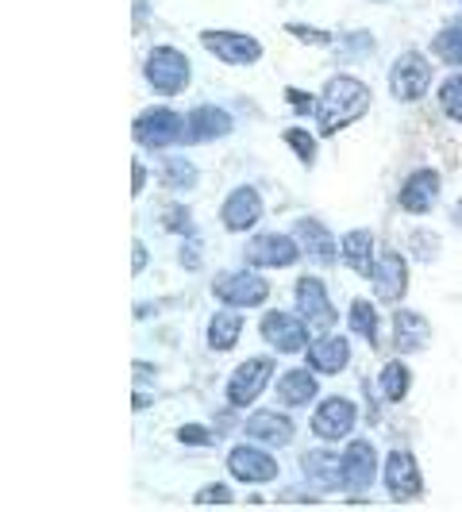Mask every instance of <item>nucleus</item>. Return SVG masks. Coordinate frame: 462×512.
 Returning a JSON list of instances; mask_svg holds the SVG:
<instances>
[{
	"instance_id": "423d86ee",
	"label": "nucleus",
	"mask_w": 462,
	"mask_h": 512,
	"mask_svg": "<svg viewBox=\"0 0 462 512\" xmlns=\"http://www.w3.org/2000/svg\"><path fill=\"white\" fill-rule=\"evenodd\" d=\"M432 89V62L420 51H405L389 70V97L401 104H416Z\"/></svg>"
},
{
	"instance_id": "f8f14e48",
	"label": "nucleus",
	"mask_w": 462,
	"mask_h": 512,
	"mask_svg": "<svg viewBox=\"0 0 462 512\" xmlns=\"http://www.w3.org/2000/svg\"><path fill=\"white\" fill-rule=\"evenodd\" d=\"M385 493L393 497V501H416L420 493H424V470H420V462L412 451L405 447H397V451H389L385 455Z\"/></svg>"
},
{
	"instance_id": "58836bf2",
	"label": "nucleus",
	"mask_w": 462,
	"mask_h": 512,
	"mask_svg": "<svg viewBox=\"0 0 462 512\" xmlns=\"http://www.w3.org/2000/svg\"><path fill=\"white\" fill-rule=\"evenodd\" d=\"M147 262H151V251H147V243H139V239H135V247H131V274L139 278V274L147 270Z\"/></svg>"
},
{
	"instance_id": "4c0bfd02",
	"label": "nucleus",
	"mask_w": 462,
	"mask_h": 512,
	"mask_svg": "<svg viewBox=\"0 0 462 512\" xmlns=\"http://www.w3.org/2000/svg\"><path fill=\"white\" fill-rule=\"evenodd\" d=\"M282 97L289 101V108H297V116H316V97L305 93V89H293V85H289Z\"/></svg>"
},
{
	"instance_id": "39448f33",
	"label": "nucleus",
	"mask_w": 462,
	"mask_h": 512,
	"mask_svg": "<svg viewBox=\"0 0 462 512\" xmlns=\"http://www.w3.org/2000/svg\"><path fill=\"white\" fill-rule=\"evenodd\" d=\"M258 335L278 351V355H305L308 343H312V328L305 324V316L297 312H282V308H270L262 320H258Z\"/></svg>"
},
{
	"instance_id": "f03ea898",
	"label": "nucleus",
	"mask_w": 462,
	"mask_h": 512,
	"mask_svg": "<svg viewBox=\"0 0 462 512\" xmlns=\"http://www.w3.org/2000/svg\"><path fill=\"white\" fill-rule=\"evenodd\" d=\"M143 77H147L151 93L174 101V97H181V93L189 89V81H193V66H189L185 51L158 43V47H151L147 62H143Z\"/></svg>"
},
{
	"instance_id": "473e14b6",
	"label": "nucleus",
	"mask_w": 462,
	"mask_h": 512,
	"mask_svg": "<svg viewBox=\"0 0 462 512\" xmlns=\"http://www.w3.org/2000/svg\"><path fill=\"white\" fill-rule=\"evenodd\" d=\"M162 228L170 231V235H197L193 231V212H189V205H170L166 212H162Z\"/></svg>"
},
{
	"instance_id": "f3484780",
	"label": "nucleus",
	"mask_w": 462,
	"mask_h": 512,
	"mask_svg": "<svg viewBox=\"0 0 462 512\" xmlns=\"http://www.w3.org/2000/svg\"><path fill=\"white\" fill-rule=\"evenodd\" d=\"M258 220H262V193L255 185H235L220 205V224L239 235V231L255 228Z\"/></svg>"
},
{
	"instance_id": "e433bc0d",
	"label": "nucleus",
	"mask_w": 462,
	"mask_h": 512,
	"mask_svg": "<svg viewBox=\"0 0 462 512\" xmlns=\"http://www.w3.org/2000/svg\"><path fill=\"white\" fill-rule=\"evenodd\" d=\"M201 255H205V243H201L197 235H185V239H181V255H178L181 266H185V270H197V266H201Z\"/></svg>"
},
{
	"instance_id": "a19ab883",
	"label": "nucleus",
	"mask_w": 462,
	"mask_h": 512,
	"mask_svg": "<svg viewBox=\"0 0 462 512\" xmlns=\"http://www.w3.org/2000/svg\"><path fill=\"white\" fill-rule=\"evenodd\" d=\"M143 189H147V166L135 158V162H131V197H139Z\"/></svg>"
},
{
	"instance_id": "7c9ffc66",
	"label": "nucleus",
	"mask_w": 462,
	"mask_h": 512,
	"mask_svg": "<svg viewBox=\"0 0 462 512\" xmlns=\"http://www.w3.org/2000/svg\"><path fill=\"white\" fill-rule=\"evenodd\" d=\"M436 101H439V112L447 120L462 124V74H447V81H439Z\"/></svg>"
},
{
	"instance_id": "b1692460",
	"label": "nucleus",
	"mask_w": 462,
	"mask_h": 512,
	"mask_svg": "<svg viewBox=\"0 0 462 512\" xmlns=\"http://www.w3.org/2000/svg\"><path fill=\"white\" fill-rule=\"evenodd\" d=\"M320 374L308 366V370H285L278 385H274V393H278V401H282L285 409H305L316 401V393H320V382H316Z\"/></svg>"
},
{
	"instance_id": "5701e85b",
	"label": "nucleus",
	"mask_w": 462,
	"mask_h": 512,
	"mask_svg": "<svg viewBox=\"0 0 462 512\" xmlns=\"http://www.w3.org/2000/svg\"><path fill=\"white\" fill-rule=\"evenodd\" d=\"M305 482L308 486H316L320 493H332V489L343 486V455H335V451H305Z\"/></svg>"
},
{
	"instance_id": "cd10ccee",
	"label": "nucleus",
	"mask_w": 462,
	"mask_h": 512,
	"mask_svg": "<svg viewBox=\"0 0 462 512\" xmlns=\"http://www.w3.org/2000/svg\"><path fill=\"white\" fill-rule=\"evenodd\" d=\"M347 324H351V332L359 335L362 343L378 347V328H382V320H378V308L370 305V301L355 297V301H351V308H347Z\"/></svg>"
},
{
	"instance_id": "c85d7f7f",
	"label": "nucleus",
	"mask_w": 462,
	"mask_h": 512,
	"mask_svg": "<svg viewBox=\"0 0 462 512\" xmlns=\"http://www.w3.org/2000/svg\"><path fill=\"white\" fill-rule=\"evenodd\" d=\"M197 166L189 162V158H166L162 162V185L166 189H174V193H189V189H197Z\"/></svg>"
},
{
	"instance_id": "f704fd0d",
	"label": "nucleus",
	"mask_w": 462,
	"mask_h": 512,
	"mask_svg": "<svg viewBox=\"0 0 462 512\" xmlns=\"http://www.w3.org/2000/svg\"><path fill=\"white\" fill-rule=\"evenodd\" d=\"M282 31L293 35V39H301V43H312V47H328V43H332L328 31H316V27H305V24H285Z\"/></svg>"
},
{
	"instance_id": "4468645a",
	"label": "nucleus",
	"mask_w": 462,
	"mask_h": 512,
	"mask_svg": "<svg viewBox=\"0 0 462 512\" xmlns=\"http://www.w3.org/2000/svg\"><path fill=\"white\" fill-rule=\"evenodd\" d=\"M293 297H297V312L305 316V324L312 328V332H328V328H335V305H332V297H328V285L320 282L316 274L297 278Z\"/></svg>"
},
{
	"instance_id": "dca6fc26",
	"label": "nucleus",
	"mask_w": 462,
	"mask_h": 512,
	"mask_svg": "<svg viewBox=\"0 0 462 512\" xmlns=\"http://www.w3.org/2000/svg\"><path fill=\"white\" fill-rule=\"evenodd\" d=\"M378 478V447L370 439H351L343 451V489H351V497H362Z\"/></svg>"
},
{
	"instance_id": "2eb2a0df",
	"label": "nucleus",
	"mask_w": 462,
	"mask_h": 512,
	"mask_svg": "<svg viewBox=\"0 0 462 512\" xmlns=\"http://www.w3.org/2000/svg\"><path fill=\"white\" fill-rule=\"evenodd\" d=\"M439 193H443L439 170L420 166V170H412L409 178H405L401 193H397V205H401V212H409V216H428L439 205Z\"/></svg>"
},
{
	"instance_id": "72a5a7b5",
	"label": "nucleus",
	"mask_w": 462,
	"mask_h": 512,
	"mask_svg": "<svg viewBox=\"0 0 462 512\" xmlns=\"http://www.w3.org/2000/svg\"><path fill=\"white\" fill-rule=\"evenodd\" d=\"M193 501H197V505H228V501H235V493H231V486H224V482H212V486L197 489Z\"/></svg>"
},
{
	"instance_id": "9d476101",
	"label": "nucleus",
	"mask_w": 462,
	"mask_h": 512,
	"mask_svg": "<svg viewBox=\"0 0 462 512\" xmlns=\"http://www.w3.org/2000/svg\"><path fill=\"white\" fill-rule=\"evenodd\" d=\"M355 424H359V405H355L351 397H324V401L312 409V420H308L312 436L324 439V443L351 439Z\"/></svg>"
},
{
	"instance_id": "6ab92c4d",
	"label": "nucleus",
	"mask_w": 462,
	"mask_h": 512,
	"mask_svg": "<svg viewBox=\"0 0 462 512\" xmlns=\"http://www.w3.org/2000/svg\"><path fill=\"white\" fill-rule=\"evenodd\" d=\"M305 355H308V366H312L320 378H335V374H343L347 362H351V343H347V335L320 332L308 343Z\"/></svg>"
},
{
	"instance_id": "c756f323",
	"label": "nucleus",
	"mask_w": 462,
	"mask_h": 512,
	"mask_svg": "<svg viewBox=\"0 0 462 512\" xmlns=\"http://www.w3.org/2000/svg\"><path fill=\"white\" fill-rule=\"evenodd\" d=\"M432 51H436L439 62H447V66L462 70V24H451V27H443V31H436Z\"/></svg>"
},
{
	"instance_id": "c9c22d12",
	"label": "nucleus",
	"mask_w": 462,
	"mask_h": 512,
	"mask_svg": "<svg viewBox=\"0 0 462 512\" xmlns=\"http://www.w3.org/2000/svg\"><path fill=\"white\" fill-rule=\"evenodd\" d=\"M174 439L185 443V447H208V443H212V432H208L205 424H181L178 432H174Z\"/></svg>"
},
{
	"instance_id": "37998d69",
	"label": "nucleus",
	"mask_w": 462,
	"mask_h": 512,
	"mask_svg": "<svg viewBox=\"0 0 462 512\" xmlns=\"http://www.w3.org/2000/svg\"><path fill=\"white\" fill-rule=\"evenodd\" d=\"M147 405H151V397H147V393H135V412L147 409Z\"/></svg>"
},
{
	"instance_id": "ea45409f",
	"label": "nucleus",
	"mask_w": 462,
	"mask_h": 512,
	"mask_svg": "<svg viewBox=\"0 0 462 512\" xmlns=\"http://www.w3.org/2000/svg\"><path fill=\"white\" fill-rule=\"evenodd\" d=\"M320 497H324V493H320L316 486L312 489H282V493H278V501H320Z\"/></svg>"
},
{
	"instance_id": "6e6552de",
	"label": "nucleus",
	"mask_w": 462,
	"mask_h": 512,
	"mask_svg": "<svg viewBox=\"0 0 462 512\" xmlns=\"http://www.w3.org/2000/svg\"><path fill=\"white\" fill-rule=\"evenodd\" d=\"M201 47L224 66H255V62H262V43L247 31L212 27V31H201Z\"/></svg>"
},
{
	"instance_id": "a878e982",
	"label": "nucleus",
	"mask_w": 462,
	"mask_h": 512,
	"mask_svg": "<svg viewBox=\"0 0 462 512\" xmlns=\"http://www.w3.org/2000/svg\"><path fill=\"white\" fill-rule=\"evenodd\" d=\"M243 328H247V324H243V316H239V308H220V312H212V316H208V347H212V351H220V355H224V351H235V347H239V339H243Z\"/></svg>"
},
{
	"instance_id": "aec40b11",
	"label": "nucleus",
	"mask_w": 462,
	"mask_h": 512,
	"mask_svg": "<svg viewBox=\"0 0 462 512\" xmlns=\"http://www.w3.org/2000/svg\"><path fill=\"white\" fill-rule=\"evenodd\" d=\"M243 432H247V439L262 443V447H289L293 436H297V424H293L285 412L258 409L243 420Z\"/></svg>"
},
{
	"instance_id": "9b49d317",
	"label": "nucleus",
	"mask_w": 462,
	"mask_h": 512,
	"mask_svg": "<svg viewBox=\"0 0 462 512\" xmlns=\"http://www.w3.org/2000/svg\"><path fill=\"white\" fill-rule=\"evenodd\" d=\"M228 474L243 486H266L278 478V459L270 451H262L255 439L251 443H235L228 451Z\"/></svg>"
},
{
	"instance_id": "1a4fd4ad",
	"label": "nucleus",
	"mask_w": 462,
	"mask_h": 512,
	"mask_svg": "<svg viewBox=\"0 0 462 512\" xmlns=\"http://www.w3.org/2000/svg\"><path fill=\"white\" fill-rule=\"evenodd\" d=\"M243 258L255 270L258 266L262 270H289L301 258V243H297V235H285V231H262L243 247Z\"/></svg>"
},
{
	"instance_id": "393cba45",
	"label": "nucleus",
	"mask_w": 462,
	"mask_h": 512,
	"mask_svg": "<svg viewBox=\"0 0 462 512\" xmlns=\"http://www.w3.org/2000/svg\"><path fill=\"white\" fill-rule=\"evenodd\" d=\"M339 258H343V266L347 270H355L362 278H370L374 274V231L370 228H355L343 235V243H339Z\"/></svg>"
},
{
	"instance_id": "a211bd4d",
	"label": "nucleus",
	"mask_w": 462,
	"mask_h": 512,
	"mask_svg": "<svg viewBox=\"0 0 462 512\" xmlns=\"http://www.w3.org/2000/svg\"><path fill=\"white\" fill-rule=\"evenodd\" d=\"M231 128H235V120H231V112H224L220 104H197L185 116V143H193V147L216 143V139L231 135Z\"/></svg>"
},
{
	"instance_id": "ddd939ff",
	"label": "nucleus",
	"mask_w": 462,
	"mask_h": 512,
	"mask_svg": "<svg viewBox=\"0 0 462 512\" xmlns=\"http://www.w3.org/2000/svg\"><path fill=\"white\" fill-rule=\"evenodd\" d=\"M370 285H374V297L382 305H401L405 293H409V262L401 251L385 247L378 262H374V274H370Z\"/></svg>"
},
{
	"instance_id": "2f4dec72",
	"label": "nucleus",
	"mask_w": 462,
	"mask_h": 512,
	"mask_svg": "<svg viewBox=\"0 0 462 512\" xmlns=\"http://www.w3.org/2000/svg\"><path fill=\"white\" fill-rule=\"evenodd\" d=\"M282 143L293 154H297V162H301V166H316L320 143H316V135H312V131H305V128H285L282 131Z\"/></svg>"
},
{
	"instance_id": "7ed1b4c3",
	"label": "nucleus",
	"mask_w": 462,
	"mask_h": 512,
	"mask_svg": "<svg viewBox=\"0 0 462 512\" xmlns=\"http://www.w3.org/2000/svg\"><path fill=\"white\" fill-rule=\"evenodd\" d=\"M131 135H135V143L147 147V151H166V147H174V143H185V120H181V112H174V108L154 104V108H143V112L135 116Z\"/></svg>"
},
{
	"instance_id": "0eeeda50",
	"label": "nucleus",
	"mask_w": 462,
	"mask_h": 512,
	"mask_svg": "<svg viewBox=\"0 0 462 512\" xmlns=\"http://www.w3.org/2000/svg\"><path fill=\"white\" fill-rule=\"evenodd\" d=\"M274 366H278V362L270 359V355H255V359L239 362V366L231 370L228 389H224L231 409H251L258 397H262V389L270 385V378H274Z\"/></svg>"
},
{
	"instance_id": "412c9836",
	"label": "nucleus",
	"mask_w": 462,
	"mask_h": 512,
	"mask_svg": "<svg viewBox=\"0 0 462 512\" xmlns=\"http://www.w3.org/2000/svg\"><path fill=\"white\" fill-rule=\"evenodd\" d=\"M293 235H297L301 251H305L316 266H332L335 258H339V243H335L332 228H328L324 220H316V216H301V220L293 224Z\"/></svg>"
},
{
	"instance_id": "79ce46f5",
	"label": "nucleus",
	"mask_w": 462,
	"mask_h": 512,
	"mask_svg": "<svg viewBox=\"0 0 462 512\" xmlns=\"http://www.w3.org/2000/svg\"><path fill=\"white\" fill-rule=\"evenodd\" d=\"M147 24V0H135V27Z\"/></svg>"
},
{
	"instance_id": "4be33fe9",
	"label": "nucleus",
	"mask_w": 462,
	"mask_h": 512,
	"mask_svg": "<svg viewBox=\"0 0 462 512\" xmlns=\"http://www.w3.org/2000/svg\"><path fill=\"white\" fill-rule=\"evenodd\" d=\"M389 328H393V347H397L401 355H416V351H424V347H428V339H432L428 316H420V312H412V308H397V312H393V320H389Z\"/></svg>"
},
{
	"instance_id": "bb28decb",
	"label": "nucleus",
	"mask_w": 462,
	"mask_h": 512,
	"mask_svg": "<svg viewBox=\"0 0 462 512\" xmlns=\"http://www.w3.org/2000/svg\"><path fill=\"white\" fill-rule=\"evenodd\" d=\"M412 389V370L405 359H389L378 374V397L389 401V405H401Z\"/></svg>"
},
{
	"instance_id": "20e7f679",
	"label": "nucleus",
	"mask_w": 462,
	"mask_h": 512,
	"mask_svg": "<svg viewBox=\"0 0 462 512\" xmlns=\"http://www.w3.org/2000/svg\"><path fill=\"white\" fill-rule=\"evenodd\" d=\"M212 297L228 308H262L266 297H270V282L258 274L255 266L251 270H228V274H216L212 278Z\"/></svg>"
},
{
	"instance_id": "f257e3e1",
	"label": "nucleus",
	"mask_w": 462,
	"mask_h": 512,
	"mask_svg": "<svg viewBox=\"0 0 462 512\" xmlns=\"http://www.w3.org/2000/svg\"><path fill=\"white\" fill-rule=\"evenodd\" d=\"M370 85L355 74H332L324 81V89L316 93V128L320 139H332L339 131H347L355 120L370 112Z\"/></svg>"
}]
</instances>
